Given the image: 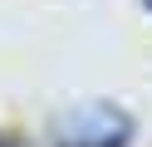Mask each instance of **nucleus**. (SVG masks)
Returning <instances> with one entry per match:
<instances>
[{"instance_id":"1","label":"nucleus","mask_w":152,"mask_h":147,"mask_svg":"<svg viewBox=\"0 0 152 147\" xmlns=\"http://www.w3.org/2000/svg\"><path fill=\"white\" fill-rule=\"evenodd\" d=\"M54 142L59 147H128L132 118L113 103H79L54 118Z\"/></svg>"},{"instance_id":"2","label":"nucleus","mask_w":152,"mask_h":147,"mask_svg":"<svg viewBox=\"0 0 152 147\" xmlns=\"http://www.w3.org/2000/svg\"><path fill=\"white\" fill-rule=\"evenodd\" d=\"M147 5H152V0H147Z\"/></svg>"}]
</instances>
